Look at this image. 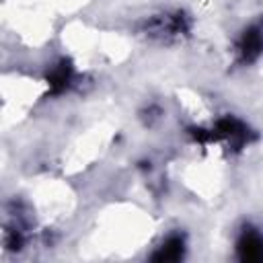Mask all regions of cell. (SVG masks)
Returning <instances> with one entry per match:
<instances>
[{
  "mask_svg": "<svg viewBox=\"0 0 263 263\" xmlns=\"http://www.w3.org/2000/svg\"><path fill=\"white\" fill-rule=\"evenodd\" d=\"M240 251L245 259H263V238L257 234H247L240 240Z\"/></svg>",
  "mask_w": 263,
  "mask_h": 263,
  "instance_id": "obj_1",
  "label": "cell"
}]
</instances>
